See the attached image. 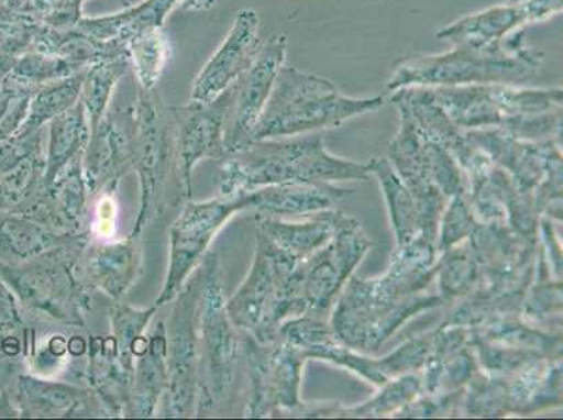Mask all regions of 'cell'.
Here are the masks:
<instances>
[{
	"mask_svg": "<svg viewBox=\"0 0 563 420\" xmlns=\"http://www.w3.org/2000/svg\"><path fill=\"white\" fill-rule=\"evenodd\" d=\"M429 95L460 130L500 128L519 140H560L562 87L527 89L488 84L428 87Z\"/></svg>",
	"mask_w": 563,
	"mask_h": 420,
	"instance_id": "cell-1",
	"label": "cell"
},
{
	"mask_svg": "<svg viewBox=\"0 0 563 420\" xmlns=\"http://www.w3.org/2000/svg\"><path fill=\"white\" fill-rule=\"evenodd\" d=\"M545 56L519 30L499 44H457L446 53L402 60L387 81L388 93L406 87L517 85L539 75Z\"/></svg>",
	"mask_w": 563,
	"mask_h": 420,
	"instance_id": "cell-2",
	"label": "cell"
},
{
	"mask_svg": "<svg viewBox=\"0 0 563 420\" xmlns=\"http://www.w3.org/2000/svg\"><path fill=\"white\" fill-rule=\"evenodd\" d=\"M383 104L380 96L352 99L331 80L284 65L249 143L330 130L375 112Z\"/></svg>",
	"mask_w": 563,
	"mask_h": 420,
	"instance_id": "cell-3",
	"label": "cell"
},
{
	"mask_svg": "<svg viewBox=\"0 0 563 420\" xmlns=\"http://www.w3.org/2000/svg\"><path fill=\"white\" fill-rule=\"evenodd\" d=\"M288 37L276 33L263 41L253 63L232 85V101L227 115L224 146L243 148L273 93L276 76L286 63Z\"/></svg>",
	"mask_w": 563,
	"mask_h": 420,
	"instance_id": "cell-4",
	"label": "cell"
},
{
	"mask_svg": "<svg viewBox=\"0 0 563 420\" xmlns=\"http://www.w3.org/2000/svg\"><path fill=\"white\" fill-rule=\"evenodd\" d=\"M331 240L332 243L325 248L314 253L300 275V280L306 284L305 306L314 312L329 309L338 290L368 247L360 223L342 214H334V234Z\"/></svg>",
	"mask_w": 563,
	"mask_h": 420,
	"instance_id": "cell-5",
	"label": "cell"
},
{
	"mask_svg": "<svg viewBox=\"0 0 563 420\" xmlns=\"http://www.w3.org/2000/svg\"><path fill=\"white\" fill-rule=\"evenodd\" d=\"M261 44L258 13L254 9H243L235 16L227 37L199 71L191 100L208 104L218 99L253 63Z\"/></svg>",
	"mask_w": 563,
	"mask_h": 420,
	"instance_id": "cell-6",
	"label": "cell"
},
{
	"mask_svg": "<svg viewBox=\"0 0 563 420\" xmlns=\"http://www.w3.org/2000/svg\"><path fill=\"white\" fill-rule=\"evenodd\" d=\"M563 0H523V2L499 4V7L470 14L437 33L440 40L453 45L499 44L527 24L545 22L562 13Z\"/></svg>",
	"mask_w": 563,
	"mask_h": 420,
	"instance_id": "cell-7",
	"label": "cell"
},
{
	"mask_svg": "<svg viewBox=\"0 0 563 420\" xmlns=\"http://www.w3.org/2000/svg\"><path fill=\"white\" fill-rule=\"evenodd\" d=\"M230 101L232 86L208 104L192 101L183 109L173 110L184 161H197L209 153H217L222 147L223 125L227 122Z\"/></svg>",
	"mask_w": 563,
	"mask_h": 420,
	"instance_id": "cell-8",
	"label": "cell"
},
{
	"mask_svg": "<svg viewBox=\"0 0 563 420\" xmlns=\"http://www.w3.org/2000/svg\"><path fill=\"white\" fill-rule=\"evenodd\" d=\"M178 4H180L178 0H142L135 7L118 13L84 18L76 27L101 43L120 44L126 47L131 40L152 30L165 27L167 18Z\"/></svg>",
	"mask_w": 563,
	"mask_h": 420,
	"instance_id": "cell-9",
	"label": "cell"
},
{
	"mask_svg": "<svg viewBox=\"0 0 563 420\" xmlns=\"http://www.w3.org/2000/svg\"><path fill=\"white\" fill-rule=\"evenodd\" d=\"M85 74L86 70L37 87L30 101L27 118L18 135L25 136L38 131L41 126L78 104Z\"/></svg>",
	"mask_w": 563,
	"mask_h": 420,
	"instance_id": "cell-10",
	"label": "cell"
},
{
	"mask_svg": "<svg viewBox=\"0 0 563 420\" xmlns=\"http://www.w3.org/2000/svg\"><path fill=\"white\" fill-rule=\"evenodd\" d=\"M130 69L128 56L100 60L86 69L79 101L84 106L91 131L96 130L104 118L118 84L125 78Z\"/></svg>",
	"mask_w": 563,
	"mask_h": 420,
	"instance_id": "cell-11",
	"label": "cell"
},
{
	"mask_svg": "<svg viewBox=\"0 0 563 420\" xmlns=\"http://www.w3.org/2000/svg\"><path fill=\"white\" fill-rule=\"evenodd\" d=\"M126 49L128 59L140 89L155 90L172 55L170 41L163 33V29L152 30L131 40Z\"/></svg>",
	"mask_w": 563,
	"mask_h": 420,
	"instance_id": "cell-12",
	"label": "cell"
},
{
	"mask_svg": "<svg viewBox=\"0 0 563 420\" xmlns=\"http://www.w3.org/2000/svg\"><path fill=\"white\" fill-rule=\"evenodd\" d=\"M368 172L375 173L383 184L388 207L391 210L394 226H396L399 247L411 244L417 233L418 213L413 198L408 189L393 173L390 164L386 161H372L367 164Z\"/></svg>",
	"mask_w": 563,
	"mask_h": 420,
	"instance_id": "cell-13",
	"label": "cell"
},
{
	"mask_svg": "<svg viewBox=\"0 0 563 420\" xmlns=\"http://www.w3.org/2000/svg\"><path fill=\"white\" fill-rule=\"evenodd\" d=\"M84 70L86 69L70 63L68 59L60 58L58 55L29 51V53L14 59L7 78L37 89V87L47 85L49 81L69 78V76L80 74Z\"/></svg>",
	"mask_w": 563,
	"mask_h": 420,
	"instance_id": "cell-14",
	"label": "cell"
},
{
	"mask_svg": "<svg viewBox=\"0 0 563 420\" xmlns=\"http://www.w3.org/2000/svg\"><path fill=\"white\" fill-rule=\"evenodd\" d=\"M275 224L276 226H271V232L276 234V240L289 251L294 259L305 258L306 255L325 247L334 234V214H320L313 222L294 226Z\"/></svg>",
	"mask_w": 563,
	"mask_h": 420,
	"instance_id": "cell-15",
	"label": "cell"
},
{
	"mask_svg": "<svg viewBox=\"0 0 563 420\" xmlns=\"http://www.w3.org/2000/svg\"><path fill=\"white\" fill-rule=\"evenodd\" d=\"M34 90L10 78L0 81V142L22 130Z\"/></svg>",
	"mask_w": 563,
	"mask_h": 420,
	"instance_id": "cell-16",
	"label": "cell"
},
{
	"mask_svg": "<svg viewBox=\"0 0 563 420\" xmlns=\"http://www.w3.org/2000/svg\"><path fill=\"white\" fill-rule=\"evenodd\" d=\"M85 3L86 0H30L23 10L49 27L69 30L85 18Z\"/></svg>",
	"mask_w": 563,
	"mask_h": 420,
	"instance_id": "cell-17",
	"label": "cell"
},
{
	"mask_svg": "<svg viewBox=\"0 0 563 420\" xmlns=\"http://www.w3.org/2000/svg\"><path fill=\"white\" fill-rule=\"evenodd\" d=\"M178 3L187 12H208L217 4V0H178Z\"/></svg>",
	"mask_w": 563,
	"mask_h": 420,
	"instance_id": "cell-18",
	"label": "cell"
},
{
	"mask_svg": "<svg viewBox=\"0 0 563 420\" xmlns=\"http://www.w3.org/2000/svg\"><path fill=\"white\" fill-rule=\"evenodd\" d=\"M510 3L523 2V0H508Z\"/></svg>",
	"mask_w": 563,
	"mask_h": 420,
	"instance_id": "cell-19",
	"label": "cell"
}]
</instances>
